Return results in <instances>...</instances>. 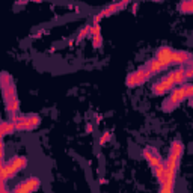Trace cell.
<instances>
[{"instance_id":"6da1fadb","label":"cell","mask_w":193,"mask_h":193,"mask_svg":"<svg viewBox=\"0 0 193 193\" xmlns=\"http://www.w3.org/2000/svg\"><path fill=\"white\" fill-rule=\"evenodd\" d=\"M183 151H184V145L181 140H174L170 145V150H169V155L168 160L165 163V172L163 176L160 180V192L166 193V192H172L174 190V185H175V176L180 168V163H181V157H183Z\"/></svg>"},{"instance_id":"7a4b0ae2","label":"cell","mask_w":193,"mask_h":193,"mask_svg":"<svg viewBox=\"0 0 193 193\" xmlns=\"http://www.w3.org/2000/svg\"><path fill=\"white\" fill-rule=\"evenodd\" d=\"M143 155H145V159L146 161L150 163V166L152 168V172H154V175L157 176V180H161V176H163V172H165V163H163V160L160 157V154L157 150H154L151 146H148V148H145L143 150Z\"/></svg>"},{"instance_id":"8992f818","label":"cell","mask_w":193,"mask_h":193,"mask_svg":"<svg viewBox=\"0 0 193 193\" xmlns=\"http://www.w3.org/2000/svg\"><path fill=\"white\" fill-rule=\"evenodd\" d=\"M41 187V178L39 176H29L23 180L20 184L14 187V192L17 193H27V192H36Z\"/></svg>"},{"instance_id":"9c48e42d","label":"cell","mask_w":193,"mask_h":193,"mask_svg":"<svg viewBox=\"0 0 193 193\" xmlns=\"http://www.w3.org/2000/svg\"><path fill=\"white\" fill-rule=\"evenodd\" d=\"M110 137H112V135H110L109 131H106L104 135L101 136V139H100V143H101V145H104V143L107 142V140H110Z\"/></svg>"},{"instance_id":"52a82bcc","label":"cell","mask_w":193,"mask_h":193,"mask_svg":"<svg viewBox=\"0 0 193 193\" xmlns=\"http://www.w3.org/2000/svg\"><path fill=\"white\" fill-rule=\"evenodd\" d=\"M92 38H94V41H92L94 47H95V48H100V47H101V44H103L101 35H100V33H95V35H92Z\"/></svg>"},{"instance_id":"30bf717a","label":"cell","mask_w":193,"mask_h":193,"mask_svg":"<svg viewBox=\"0 0 193 193\" xmlns=\"http://www.w3.org/2000/svg\"><path fill=\"white\" fill-rule=\"evenodd\" d=\"M92 130H94V127L89 124V125H86V133H92Z\"/></svg>"},{"instance_id":"277c9868","label":"cell","mask_w":193,"mask_h":193,"mask_svg":"<svg viewBox=\"0 0 193 193\" xmlns=\"http://www.w3.org/2000/svg\"><path fill=\"white\" fill-rule=\"evenodd\" d=\"M185 98H187V97H185V91H184V88H183V84L178 86V88H172L169 98H166L165 103H163V110H165V112L174 110L175 107H178Z\"/></svg>"},{"instance_id":"8fae6325","label":"cell","mask_w":193,"mask_h":193,"mask_svg":"<svg viewBox=\"0 0 193 193\" xmlns=\"http://www.w3.org/2000/svg\"><path fill=\"white\" fill-rule=\"evenodd\" d=\"M152 2H161V0H152Z\"/></svg>"},{"instance_id":"ba28073f","label":"cell","mask_w":193,"mask_h":193,"mask_svg":"<svg viewBox=\"0 0 193 193\" xmlns=\"http://www.w3.org/2000/svg\"><path fill=\"white\" fill-rule=\"evenodd\" d=\"M181 11L183 12H192V2L190 0H185L184 3H181Z\"/></svg>"},{"instance_id":"5b68a950","label":"cell","mask_w":193,"mask_h":193,"mask_svg":"<svg viewBox=\"0 0 193 193\" xmlns=\"http://www.w3.org/2000/svg\"><path fill=\"white\" fill-rule=\"evenodd\" d=\"M12 122H14L15 130L29 131V130H35L36 127H39L41 118L38 115H21V116H17L15 119H12Z\"/></svg>"},{"instance_id":"3957f363","label":"cell","mask_w":193,"mask_h":193,"mask_svg":"<svg viewBox=\"0 0 193 193\" xmlns=\"http://www.w3.org/2000/svg\"><path fill=\"white\" fill-rule=\"evenodd\" d=\"M175 84H176V82H175V76H174V69H172L166 76L161 77L159 82H155V83L152 84V94L157 95V97L166 95L172 88H175Z\"/></svg>"}]
</instances>
